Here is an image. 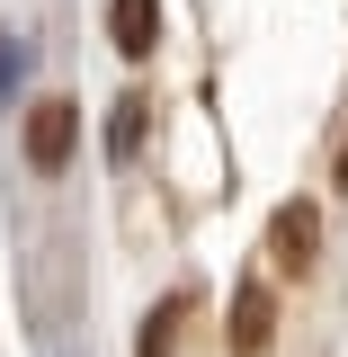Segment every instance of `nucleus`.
<instances>
[{
    "mask_svg": "<svg viewBox=\"0 0 348 357\" xmlns=\"http://www.w3.org/2000/svg\"><path fill=\"white\" fill-rule=\"evenodd\" d=\"M107 36H116L126 63H143L161 45V0H107Z\"/></svg>",
    "mask_w": 348,
    "mask_h": 357,
    "instance_id": "20e7f679",
    "label": "nucleus"
},
{
    "mask_svg": "<svg viewBox=\"0 0 348 357\" xmlns=\"http://www.w3.org/2000/svg\"><path fill=\"white\" fill-rule=\"evenodd\" d=\"M268 250H277V277H304V268L321 259V206H312V197H286L277 223H268Z\"/></svg>",
    "mask_w": 348,
    "mask_h": 357,
    "instance_id": "f03ea898",
    "label": "nucleus"
},
{
    "mask_svg": "<svg viewBox=\"0 0 348 357\" xmlns=\"http://www.w3.org/2000/svg\"><path fill=\"white\" fill-rule=\"evenodd\" d=\"M232 357H259L277 340V295H268V277H241V295H232Z\"/></svg>",
    "mask_w": 348,
    "mask_h": 357,
    "instance_id": "7ed1b4c3",
    "label": "nucleus"
},
{
    "mask_svg": "<svg viewBox=\"0 0 348 357\" xmlns=\"http://www.w3.org/2000/svg\"><path fill=\"white\" fill-rule=\"evenodd\" d=\"M331 188L348 197V126H340V143H331Z\"/></svg>",
    "mask_w": 348,
    "mask_h": 357,
    "instance_id": "0eeeda50",
    "label": "nucleus"
},
{
    "mask_svg": "<svg viewBox=\"0 0 348 357\" xmlns=\"http://www.w3.org/2000/svg\"><path fill=\"white\" fill-rule=\"evenodd\" d=\"M188 304H197V295H161V304L143 312V340H134V357H170V349H179V331H188Z\"/></svg>",
    "mask_w": 348,
    "mask_h": 357,
    "instance_id": "39448f33",
    "label": "nucleus"
},
{
    "mask_svg": "<svg viewBox=\"0 0 348 357\" xmlns=\"http://www.w3.org/2000/svg\"><path fill=\"white\" fill-rule=\"evenodd\" d=\"M72 143H81V107H72V89L36 98V107H27V170H36V178H63Z\"/></svg>",
    "mask_w": 348,
    "mask_h": 357,
    "instance_id": "f257e3e1",
    "label": "nucleus"
},
{
    "mask_svg": "<svg viewBox=\"0 0 348 357\" xmlns=\"http://www.w3.org/2000/svg\"><path fill=\"white\" fill-rule=\"evenodd\" d=\"M134 143H143V98H116V116H107V152H116V161H134Z\"/></svg>",
    "mask_w": 348,
    "mask_h": 357,
    "instance_id": "423d86ee",
    "label": "nucleus"
}]
</instances>
